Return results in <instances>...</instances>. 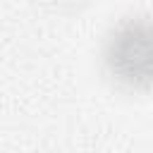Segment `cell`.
I'll return each instance as SVG.
<instances>
[{
	"label": "cell",
	"instance_id": "cell-1",
	"mask_svg": "<svg viewBox=\"0 0 153 153\" xmlns=\"http://www.w3.org/2000/svg\"><path fill=\"white\" fill-rule=\"evenodd\" d=\"M103 65L122 88L153 91V14L122 17L103 43Z\"/></svg>",
	"mask_w": 153,
	"mask_h": 153
}]
</instances>
